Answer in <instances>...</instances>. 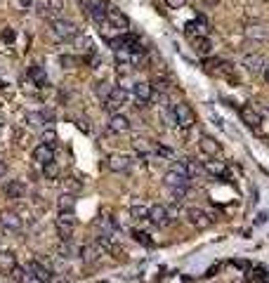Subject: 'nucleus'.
<instances>
[{
  "label": "nucleus",
  "instance_id": "45",
  "mask_svg": "<svg viewBox=\"0 0 269 283\" xmlns=\"http://www.w3.org/2000/svg\"><path fill=\"white\" fill-rule=\"evenodd\" d=\"M31 3H33V0H21V5H24V7H29Z\"/></svg>",
  "mask_w": 269,
  "mask_h": 283
},
{
  "label": "nucleus",
  "instance_id": "20",
  "mask_svg": "<svg viewBox=\"0 0 269 283\" xmlns=\"http://www.w3.org/2000/svg\"><path fill=\"white\" fill-rule=\"evenodd\" d=\"M3 191H5L7 198L19 201V198H24V194H26V184H24V182H19V179H12V182H7Z\"/></svg>",
  "mask_w": 269,
  "mask_h": 283
},
{
  "label": "nucleus",
  "instance_id": "18",
  "mask_svg": "<svg viewBox=\"0 0 269 283\" xmlns=\"http://www.w3.org/2000/svg\"><path fill=\"white\" fill-rule=\"evenodd\" d=\"M33 160H36L38 166H45L50 160H55V149L48 147V144H38V147L33 149Z\"/></svg>",
  "mask_w": 269,
  "mask_h": 283
},
{
  "label": "nucleus",
  "instance_id": "31",
  "mask_svg": "<svg viewBox=\"0 0 269 283\" xmlns=\"http://www.w3.org/2000/svg\"><path fill=\"white\" fill-rule=\"evenodd\" d=\"M132 239L137 241V243H142V246H147V248H151L153 246V239L147 234V231H140V229H134L132 231Z\"/></svg>",
  "mask_w": 269,
  "mask_h": 283
},
{
  "label": "nucleus",
  "instance_id": "44",
  "mask_svg": "<svg viewBox=\"0 0 269 283\" xmlns=\"http://www.w3.org/2000/svg\"><path fill=\"white\" fill-rule=\"evenodd\" d=\"M264 80L269 83V64H267V68H264Z\"/></svg>",
  "mask_w": 269,
  "mask_h": 283
},
{
  "label": "nucleus",
  "instance_id": "16",
  "mask_svg": "<svg viewBox=\"0 0 269 283\" xmlns=\"http://www.w3.org/2000/svg\"><path fill=\"white\" fill-rule=\"evenodd\" d=\"M106 128L111 130V132H116V135H125L130 130V121L128 116H121V113H114V116L109 118V123H106Z\"/></svg>",
  "mask_w": 269,
  "mask_h": 283
},
{
  "label": "nucleus",
  "instance_id": "8",
  "mask_svg": "<svg viewBox=\"0 0 269 283\" xmlns=\"http://www.w3.org/2000/svg\"><path fill=\"white\" fill-rule=\"evenodd\" d=\"M184 215H187V220H189L196 229H208L210 224H213V217H210L208 213L198 210V208H187L184 210Z\"/></svg>",
  "mask_w": 269,
  "mask_h": 283
},
{
  "label": "nucleus",
  "instance_id": "29",
  "mask_svg": "<svg viewBox=\"0 0 269 283\" xmlns=\"http://www.w3.org/2000/svg\"><path fill=\"white\" fill-rule=\"evenodd\" d=\"M43 175H45V179H57V177H59V166H57L55 160L45 163V166H43Z\"/></svg>",
  "mask_w": 269,
  "mask_h": 283
},
{
  "label": "nucleus",
  "instance_id": "15",
  "mask_svg": "<svg viewBox=\"0 0 269 283\" xmlns=\"http://www.w3.org/2000/svg\"><path fill=\"white\" fill-rule=\"evenodd\" d=\"M130 163H132V160L123 154H114L106 158V166H109L111 173H125V170H130Z\"/></svg>",
  "mask_w": 269,
  "mask_h": 283
},
{
  "label": "nucleus",
  "instance_id": "26",
  "mask_svg": "<svg viewBox=\"0 0 269 283\" xmlns=\"http://www.w3.org/2000/svg\"><path fill=\"white\" fill-rule=\"evenodd\" d=\"M203 170L210 175H215V177H220V175H227V166L222 163V160H206L203 163Z\"/></svg>",
  "mask_w": 269,
  "mask_h": 283
},
{
  "label": "nucleus",
  "instance_id": "38",
  "mask_svg": "<svg viewBox=\"0 0 269 283\" xmlns=\"http://www.w3.org/2000/svg\"><path fill=\"white\" fill-rule=\"evenodd\" d=\"M130 215H132L134 220H144V217H149V208H144V205H132V208H130Z\"/></svg>",
  "mask_w": 269,
  "mask_h": 283
},
{
  "label": "nucleus",
  "instance_id": "27",
  "mask_svg": "<svg viewBox=\"0 0 269 283\" xmlns=\"http://www.w3.org/2000/svg\"><path fill=\"white\" fill-rule=\"evenodd\" d=\"M194 48H196V52H198L201 57H208L210 52H213V43H210L206 36L196 38V40H194Z\"/></svg>",
  "mask_w": 269,
  "mask_h": 283
},
{
  "label": "nucleus",
  "instance_id": "43",
  "mask_svg": "<svg viewBox=\"0 0 269 283\" xmlns=\"http://www.w3.org/2000/svg\"><path fill=\"white\" fill-rule=\"evenodd\" d=\"M165 3H168V7H182L187 0H165Z\"/></svg>",
  "mask_w": 269,
  "mask_h": 283
},
{
  "label": "nucleus",
  "instance_id": "36",
  "mask_svg": "<svg viewBox=\"0 0 269 283\" xmlns=\"http://www.w3.org/2000/svg\"><path fill=\"white\" fill-rule=\"evenodd\" d=\"M64 189H66V194H78V191L83 189V184H80L78 179L69 177V179H64Z\"/></svg>",
  "mask_w": 269,
  "mask_h": 283
},
{
  "label": "nucleus",
  "instance_id": "4",
  "mask_svg": "<svg viewBox=\"0 0 269 283\" xmlns=\"http://www.w3.org/2000/svg\"><path fill=\"white\" fill-rule=\"evenodd\" d=\"M125 102H128V90H125V87L114 85L111 95L104 99V109H106V111H111V113H116V111L121 109V106L125 104Z\"/></svg>",
  "mask_w": 269,
  "mask_h": 283
},
{
  "label": "nucleus",
  "instance_id": "17",
  "mask_svg": "<svg viewBox=\"0 0 269 283\" xmlns=\"http://www.w3.org/2000/svg\"><path fill=\"white\" fill-rule=\"evenodd\" d=\"M198 149H201V154H206V156H217V151H220V142L215 139V137H210V135H201L198 137Z\"/></svg>",
  "mask_w": 269,
  "mask_h": 283
},
{
  "label": "nucleus",
  "instance_id": "9",
  "mask_svg": "<svg viewBox=\"0 0 269 283\" xmlns=\"http://www.w3.org/2000/svg\"><path fill=\"white\" fill-rule=\"evenodd\" d=\"M106 21H109L111 29H118V31H128V26H130L128 17L118 7H111V5L106 7Z\"/></svg>",
  "mask_w": 269,
  "mask_h": 283
},
{
  "label": "nucleus",
  "instance_id": "46",
  "mask_svg": "<svg viewBox=\"0 0 269 283\" xmlns=\"http://www.w3.org/2000/svg\"><path fill=\"white\" fill-rule=\"evenodd\" d=\"M3 175H5V166H3V163H0V177H3Z\"/></svg>",
  "mask_w": 269,
  "mask_h": 283
},
{
  "label": "nucleus",
  "instance_id": "42",
  "mask_svg": "<svg viewBox=\"0 0 269 283\" xmlns=\"http://www.w3.org/2000/svg\"><path fill=\"white\" fill-rule=\"evenodd\" d=\"M0 38H3L5 43H12V40H14V31H12V29H5V31L0 33Z\"/></svg>",
  "mask_w": 269,
  "mask_h": 283
},
{
  "label": "nucleus",
  "instance_id": "41",
  "mask_svg": "<svg viewBox=\"0 0 269 283\" xmlns=\"http://www.w3.org/2000/svg\"><path fill=\"white\" fill-rule=\"evenodd\" d=\"M59 64L64 68H71V66H76V64H80V59L78 57H66L64 55V57H59Z\"/></svg>",
  "mask_w": 269,
  "mask_h": 283
},
{
  "label": "nucleus",
  "instance_id": "5",
  "mask_svg": "<svg viewBox=\"0 0 269 283\" xmlns=\"http://www.w3.org/2000/svg\"><path fill=\"white\" fill-rule=\"evenodd\" d=\"M74 227H76V215L74 213H59V217H57V231H59L61 241H71Z\"/></svg>",
  "mask_w": 269,
  "mask_h": 283
},
{
  "label": "nucleus",
  "instance_id": "25",
  "mask_svg": "<svg viewBox=\"0 0 269 283\" xmlns=\"http://www.w3.org/2000/svg\"><path fill=\"white\" fill-rule=\"evenodd\" d=\"M12 274H14V278H17L19 283H43L40 278L36 276V274H31V271L26 269V267H24V269H21V267H17V269H14Z\"/></svg>",
  "mask_w": 269,
  "mask_h": 283
},
{
  "label": "nucleus",
  "instance_id": "28",
  "mask_svg": "<svg viewBox=\"0 0 269 283\" xmlns=\"http://www.w3.org/2000/svg\"><path fill=\"white\" fill-rule=\"evenodd\" d=\"M61 0H48V3H45V12L43 14H52V17L55 19H59L57 17V14H61Z\"/></svg>",
  "mask_w": 269,
  "mask_h": 283
},
{
  "label": "nucleus",
  "instance_id": "21",
  "mask_svg": "<svg viewBox=\"0 0 269 283\" xmlns=\"http://www.w3.org/2000/svg\"><path fill=\"white\" fill-rule=\"evenodd\" d=\"M26 269H29L31 274H36V276L40 278L43 283H50V281H52V274H50V269H48V267H43V265H40L38 260H29V265H26Z\"/></svg>",
  "mask_w": 269,
  "mask_h": 283
},
{
  "label": "nucleus",
  "instance_id": "30",
  "mask_svg": "<svg viewBox=\"0 0 269 283\" xmlns=\"http://www.w3.org/2000/svg\"><path fill=\"white\" fill-rule=\"evenodd\" d=\"M132 144H134V149H137L140 154H153V151H156V147H153L149 139H134Z\"/></svg>",
  "mask_w": 269,
  "mask_h": 283
},
{
  "label": "nucleus",
  "instance_id": "23",
  "mask_svg": "<svg viewBox=\"0 0 269 283\" xmlns=\"http://www.w3.org/2000/svg\"><path fill=\"white\" fill-rule=\"evenodd\" d=\"M29 78H31V83H36L38 87H45V85H48V74H45V68L38 66V64L29 66Z\"/></svg>",
  "mask_w": 269,
  "mask_h": 283
},
{
  "label": "nucleus",
  "instance_id": "2",
  "mask_svg": "<svg viewBox=\"0 0 269 283\" xmlns=\"http://www.w3.org/2000/svg\"><path fill=\"white\" fill-rule=\"evenodd\" d=\"M172 113H175V123H177L180 128H184V130L194 128V123H196V113H194V109H191V106L187 104V102H180V104L172 106Z\"/></svg>",
  "mask_w": 269,
  "mask_h": 283
},
{
  "label": "nucleus",
  "instance_id": "40",
  "mask_svg": "<svg viewBox=\"0 0 269 283\" xmlns=\"http://www.w3.org/2000/svg\"><path fill=\"white\" fill-rule=\"evenodd\" d=\"M170 170H175V173H180V175H182V177H189V170H187V163H184V160H182V163H180V160H175V163H172V166H170ZM191 179V177H189Z\"/></svg>",
  "mask_w": 269,
  "mask_h": 283
},
{
  "label": "nucleus",
  "instance_id": "24",
  "mask_svg": "<svg viewBox=\"0 0 269 283\" xmlns=\"http://www.w3.org/2000/svg\"><path fill=\"white\" fill-rule=\"evenodd\" d=\"M57 208H59V213H74V208H76V196L74 194H61L59 196V201H57Z\"/></svg>",
  "mask_w": 269,
  "mask_h": 283
},
{
  "label": "nucleus",
  "instance_id": "22",
  "mask_svg": "<svg viewBox=\"0 0 269 283\" xmlns=\"http://www.w3.org/2000/svg\"><path fill=\"white\" fill-rule=\"evenodd\" d=\"M17 269V257H14L12 250H0V271L5 274H12Z\"/></svg>",
  "mask_w": 269,
  "mask_h": 283
},
{
  "label": "nucleus",
  "instance_id": "13",
  "mask_svg": "<svg viewBox=\"0 0 269 283\" xmlns=\"http://www.w3.org/2000/svg\"><path fill=\"white\" fill-rule=\"evenodd\" d=\"M102 255H104V250H102V246H99V243H87V246L80 248V257L85 260L87 265L99 262V260H102Z\"/></svg>",
  "mask_w": 269,
  "mask_h": 283
},
{
  "label": "nucleus",
  "instance_id": "1",
  "mask_svg": "<svg viewBox=\"0 0 269 283\" xmlns=\"http://www.w3.org/2000/svg\"><path fill=\"white\" fill-rule=\"evenodd\" d=\"M50 33L57 38V40H74L78 38V26L69 19H52L50 21Z\"/></svg>",
  "mask_w": 269,
  "mask_h": 283
},
{
  "label": "nucleus",
  "instance_id": "12",
  "mask_svg": "<svg viewBox=\"0 0 269 283\" xmlns=\"http://www.w3.org/2000/svg\"><path fill=\"white\" fill-rule=\"evenodd\" d=\"M97 243L102 246V250H104V252L114 255V257H123V248H121L118 241H114V234H102Z\"/></svg>",
  "mask_w": 269,
  "mask_h": 283
},
{
  "label": "nucleus",
  "instance_id": "10",
  "mask_svg": "<svg viewBox=\"0 0 269 283\" xmlns=\"http://www.w3.org/2000/svg\"><path fill=\"white\" fill-rule=\"evenodd\" d=\"M243 36L248 40H255V43H267L269 40V29L262 24H251L243 29Z\"/></svg>",
  "mask_w": 269,
  "mask_h": 283
},
{
  "label": "nucleus",
  "instance_id": "39",
  "mask_svg": "<svg viewBox=\"0 0 269 283\" xmlns=\"http://www.w3.org/2000/svg\"><path fill=\"white\" fill-rule=\"evenodd\" d=\"M55 142H57V132L52 128L50 130H43V144H48V147H55Z\"/></svg>",
  "mask_w": 269,
  "mask_h": 283
},
{
  "label": "nucleus",
  "instance_id": "34",
  "mask_svg": "<svg viewBox=\"0 0 269 283\" xmlns=\"http://www.w3.org/2000/svg\"><path fill=\"white\" fill-rule=\"evenodd\" d=\"M45 113H29V116H26V121H29V125L31 128H43L45 125Z\"/></svg>",
  "mask_w": 269,
  "mask_h": 283
},
{
  "label": "nucleus",
  "instance_id": "47",
  "mask_svg": "<svg viewBox=\"0 0 269 283\" xmlns=\"http://www.w3.org/2000/svg\"><path fill=\"white\" fill-rule=\"evenodd\" d=\"M182 283H194V278H182Z\"/></svg>",
  "mask_w": 269,
  "mask_h": 283
},
{
  "label": "nucleus",
  "instance_id": "3",
  "mask_svg": "<svg viewBox=\"0 0 269 283\" xmlns=\"http://www.w3.org/2000/svg\"><path fill=\"white\" fill-rule=\"evenodd\" d=\"M151 224H156V227H168L172 222V210L170 208H165V205L156 203L149 208V217H147Z\"/></svg>",
  "mask_w": 269,
  "mask_h": 283
},
{
  "label": "nucleus",
  "instance_id": "32",
  "mask_svg": "<svg viewBox=\"0 0 269 283\" xmlns=\"http://www.w3.org/2000/svg\"><path fill=\"white\" fill-rule=\"evenodd\" d=\"M187 163V170H189V177H196V175H201V173H206L203 170V166L198 163V160H194V158H187L184 160Z\"/></svg>",
  "mask_w": 269,
  "mask_h": 283
},
{
  "label": "nucleus",
  "instance_id": "37",
  "mask_svg": "<svg viewBox=\"0 0 269 283\" xmlns=\"http://www.w3.org/2000/svg\"><path fill=\"white\" fill-rule=\"evenodd\" d=\"M203 29H206L203 19H196V21H189V24H187V33H189V36H194V33H201L203 36Z\"/></svg>",
  "mask_w": 269,
  "mask_h": 283
},
{
  "label": "nucleus",
  "instance_id": "33",
  "mask_svg": "<svg viewBox=\"0 0 269 283\" xmlns=\"http://www.w3.org/2000/svg\"><path fill=\"white\" fill-rule=\"evenodd\" d=\"M111 90H114V85H111V83H106V80L97 83V87H95V92L99 95V99H102V102H104V99L111 95Z\"/></svg>",
  "mask_w": 269,
  "mask_h": 283
},
{
  "label": "nucleus",
  "instance_id": "35",
  "mask_svg": "<svg viewBox=\"0 0 269 283\" xmlns=\"http://www.w3.org/2000/svg\"><path fill=\"white\" fill-rule=\"evenodd\" d=\"M57 252H59V257H74V246H71V241H61L59 248H57Z\"/></svg>",
  "mask_w": 269,
  "mask_h": 283
},
{
  "label": "nucleus",
  "instance_id": "6",
  "mask_svg": "<svg viewBox=\"0 0 269 283\" xmlns=\"http://www.w3.org/2000/svg\"><path fill=\"white\" fill-rule=\"evenodd\" d=\"M0 227L7 234H17V231H21V217L14 210H0Z\"/></svg>",
  "mask_w": 269,
  "mask_h": 283
},
{
  "label": "nucleus",
  "instance_id": "11",
  "mask_svg": "<svg viewBox=\"0 0 269 283\" xmlns=\"http://www.w3.org/2000/svg\"><path fill=\"white\" fill-rule=\"evenodd\" d=\"M132 92H134V97H137L140 104H149L153 99V85L151 83H144V80H137L132 85Z\"/></svg>",
  "mask_w": 269,
  "mask_h": 283
},
{
  "label": "nucleus",
  "instance_id": "7",
  "mask_svg": "<svg viewBox=\"0 0 269 283\" xmlns=\"http://www.w3.org/2000/svg\"><path fill=\"white\" fill-rule=\"evenodd\" d=\"M239 116H241V121L245 123V128H251V130H260V125H262V118H260V113H257V109L253 104L241 106Z\"/></svg>",
  "mask_w": 269,
  "mask_h": 283
},
{
  "label": "nucleus",
  "instance_id": "19",
  "mask_svg": "<svg viewBox=\"0 0 269 283\" xmlns=\"http://www.w3.org/2000/svg\"><path fill=\"white\" fill-rule=\"evenodd\" d=\"M163 184L170 186V189H182V186H189V177H182V175L175 173V170H168V173L163 175Z\"/></svg>",
  "mask_w": 269,
  "mask_h": 283
},
{
  "label": "nucleus",
  "instance_id": "14",
  "mask_svg": "<svg viewBox=\"0 0 269 283\" xmlns=\"http://www.w3.org/2000/svg\"><path fill=\"white\" fill-rule=\"evenodd\" d=\"M243 64L245 68H248V71H251V74H264V68H267V62H264V57L262 55H245L243 57Z\"/></svg>",
  "mask_w": 269,
  "mask_h": 283
}]
</instances>
